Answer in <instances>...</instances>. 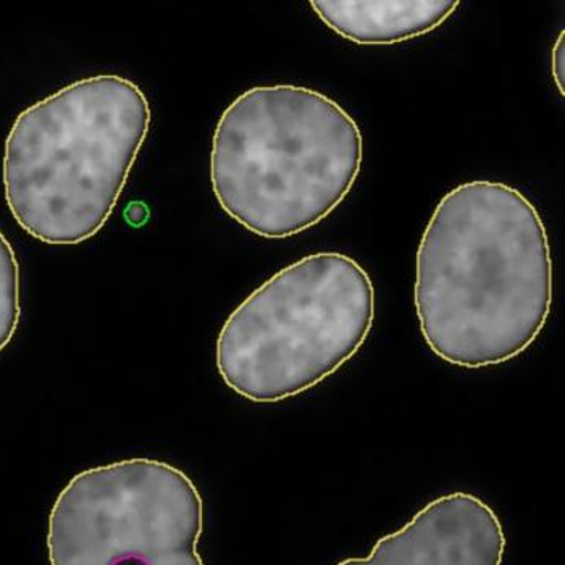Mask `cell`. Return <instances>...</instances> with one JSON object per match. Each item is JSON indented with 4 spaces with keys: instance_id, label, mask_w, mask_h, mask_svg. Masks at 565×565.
<instances>
[{
    "instance_id": "5b68a950",
    "label": "cell",
    "mask_w": 565,
    "mask_h": 565,
    "mask_svg": "<svg viewBox=\"0 0 565 565\" xmlns=\"http://www.w3.org/2000/svg\"><path fill=\"white\" fill-rule=\"evenodd\" d=\"M204 501L172 463L128 459L73 477L47 523L51 565H204Z\"/></svg>"
},
{
    "instance_id": "277c9868",
    "label": "cell",
    "mask_w": 565,
    "mask_h": 565,
    "mask_svg": "<svg viewBox=\"0 0 565 565\" xmlns=\"http://www.w3.org/2000/svg\"><path fill=\"white\" fill-rule=\"evenodd\" d=\"M375 322V286L341 253L302 257L268 278L223 323L217 370L253 403L313 388L364 347Z\"/></svg>"
},
{
    "instance_id": "3957f363",
    "label": "cell",
    "mask_w": 565,
    "mask_h": 565,
    "mask_svg": "<svg viewBox=\"0 0 565 565\" xmlns=\"http://www.w3.org/2000/svg\"><path fill=\"white\" fill-rule=\"evenodd\" d=\"M364 159L358 121L305 86H256L220 117L211 181L220 207L260 238L285 239L326 220Z\"/></svg>"
},
{
    "instance_id": "7a4b0ae2",
    "label": "cell",
    "mask_w": 565,
    "mask_h": 565,
    "mask_svg": "<svg viewBox=\"0 0 565 565\" xmlns=\"http://www.w3.org/2000/svg\"><path fill=\"white\" fill-rule=\"evenodd\" d=\"M151 128L141 87L96 75L24 109L3 151L10 214L34 239L85 243L110 218Z\"/></svg>"
},
{
    "instance_id": "9c48e42d",
    "label": "cell",
    "mask_w": 565,
    "mask_h": 565,
    "mask_svg": "<svg viewBox=\"0 0 565 565\" xmlns=\"http://www.w3.org/2000/svg\"><path fill=\"white\" fill-rule=\"evenodd\" d=\"M553 78L556 83L557 89H559L561 96H564V82H565V33L561 31L559 38H557L556 44L553 47Z\"/></svg>"
},
{
    "instance_id": "ba28073f",
    "label": "cell",
    "mask_w": 565,
    "mask_h": 565,
    "mask_svg": "<svg viewBox=\"0 0 565 565\" xmlns=\"http://www.w3.org/2000/svg\"><path fill=\"white\" fill-rule=\"evenodd\" d=\"M20 316V265L12 244L0 232V351L15 337Z\"/></svg>"
},
{
    "instance_id": "52a82bcc",
    "label": "cell",
    "mask_w": 565,
    "mask_h": 565,
    "mask_svg": "<svg viewBox=\"0 0 565 565\" xmlns=\"http://www.w3.org/2000/svg\"><path fill=\"white\" fill-rule=\"evenodd\" d=\"M313 12L344 40L359 45H393L441 26L455 0H312Z\"/></svg>"
},
{
    "instance_id": "6da1fadb",
    "label": "cell",
    "mask_w": 565,
    "mask_h": 565,
    "mask_svg": "<svg viewBox=\"0 0 565 565\" xmlns=\"http://www.w3.org/2000/svg\"><path fill=\"white\" fill-rule=\"evenodd\" d=\"M414 305L425 343L448 364L483 369L525 352L553 306L539 209L500 181L445 194L418 244Z\"/></svg>"
},
{
    "instance_id": "8992f818",
    "label": "cell",
    "mask_w": 565,
    "mask_h": 565,
    "mask_svg": "<svg viewBox=\"0 0 565 565\" xmlns=\"http://www.w3.org/2000/svg\"><path fill=\"white\" fill-rule=\"evenodd\" d=\"M504 529L476 494H446L428 502L403 529L383 536L370 556L338 565H502Z\"/></svg>"
}]
</instances>
